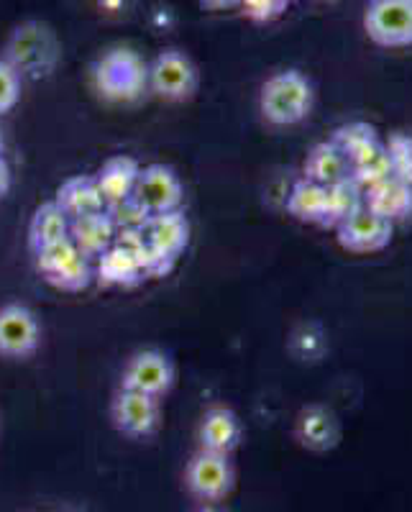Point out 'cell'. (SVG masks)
I'll return each instance as SVG.
<instances>
[{
	"instance_id": "cell-1",
	"label": "cell",
	"mask_w": 412,
	"mask_h": 512,
	"mask_svg": "<svg viewBox=\"0 0 412 512\" xmlns=\"http://www.w3.org/2000/svg\"><path fill=\"white\" fill-rule=\"evenodd\" d=\"M95 90L111 103H134L149 90V64L128 47L108 49L93 67Z\"/></svg>"
},
{
	"instance_id": "cell-2",
	"label": "cell",
	"mask_w": 412,
	"mask_h": 512,
	"mask_svg": "<svg viewBox=\"0 0 412 512\" xmlns=\"http://www.w3.org/2000/svg\"><path fill=\"white\" fill-rule=\"evenodd\" d=\"M259 108L272 126H295L313 111V85L297 70L277 72L262 85Z\"/></svg>"
},
{
	"instance_id": "cell-3",
	"label": "cell",
	"mask_w": 412,
	"mask_h": 512,
	"mask_svg": "<svg viewBox=\"0 0 412 512\" xmlns=\"http://www.w3.org/2000/svg\"><path fill=\"white\" fill-rule=\"evenodd\" d=\"M6 62L11 64L18 75H49L59 57L57 39H54L52 29L39 21H29V24L18 26L13 31L11 41L6 47Z\"/></svg>"
},
{
	"instance_id": "cell-4",
	"label": "cell",
	"mask_w": 412,
	"mask_h": 512,
	"mask_svg": "<svg viewBox=\"0 0 412 512\" xmlns=\"http://www.w3.org/2000/svg\"><path fill=\"white\" fill-rule=\"evenodd\" d=\"M364 31L377 47H412V0H369Z\"/></svg>"
},
{
	"instance_id": "cell-5",
	"label": "cell",
	"mask_w": 412,
	"mask_h": 512,
	"mask_svg": "<svg viewBox=\"0 0 412 512\" xmlns=\"http://www.w3.org/2000/svg\"><path fill=\"white\" fill-rule=\"evenodd\" d=\"M198 82V67L180 49H164L149 64V90L162 100H190L198 93Z\"/></svg>"
},
{
	"instance_id": "cell-6",
	"label": "cell",
	"mask_w": 412,
	"mask_h": 512,
	"mask_svg": "<svg viewBox=\"0 0 412 512\" xmlns=\"http://www.w3.org/2000/svg\"><path fill=\"white\" fill-rule=\"evenodd\" d=\"M182 195L185 190L175 169L164 164H149V167H141L131 198L146 216H159L169 210H180Z\"/></svg>"
},
{
	"instance_id": "cell-7",
	"label": "cell",
	"mask_w": 412,
	"mask_h": 512,
	"mask_svg": "<svg viewBox=\"0 0 412 512\" xmlns=\"http://www.w3.org/2000/svg\"><path fill=\"white\" fill-rule=\"evenodd\" d=\"M185 482L192 495L200 497V500L215 502L223 500L231 492L236 474H233V464L228 456L200 448L187 464Z\"/></svg>"
},
{
	"instance_id": "cell-8",
	"label": "cell",
	"mask_w": 412,
	"mask_h": 512,
	"mask_svg": "<svg viewBox=\"0 0 412 512\" xmlns=\"http://www.w3.org/2000/svg\"><path fill=\"white\" fill-rule=\"evenodd\" d=\"M172 384H175V364L164 351L157 349H146L131 356L121 377L123 390L144 392L151 397H162Z\"/></svg>"
},
{
	"instance_id": "cell-9",
	"label": "cell",
	"mask_w": 412,
	"mask_h": 512,
	"mask_svg": "<svg viewBox=\"0 0 412 512\" xmlns=\"http://www.w3.org/2000/svg\"><path fill=\"white\" fill-rule=\"evenodd\" d=\"M395 233V223H389L387 218L377 216L374 210L359 208L354 216H349L343 223L336 226L338 244L351 254H374L389 246Z\"/></svg>"
},
{
	"instance_id": "cell-10",
	"label": "cell",
	"mask_w": 412,
	"mask_h": 512,
	"mask_svg": "<svg viewBox=\"0 0 412 512\" xmlns=\"http://www.w3.org/2000/svg\"><path fill=\"white\" fill-rule=\"evenodd\" d=\"M41 328L34 310L21 303H8L0 308V356L24 359L39 349Z\"/></svg>"
},
{
	"instance_id": "cell-11",
	"label": "cell",
	"mask_w": 412,
	"mask_h": 512,
	"mask_svg": "<svg viewBox=\"0 0 412 512\" xmlns=\"http://www.w3.org/2000/svg\"><path fill=\"white\" fill-rule=\"evenodd\" d=\"M113 425L126 436L144 438L157 431L159 425V397L144 395V392L123 390L113 400Z\"/></svg>"
},
{
	"instance_id": "cell-12",
	"label": "cell",
	"mask_w": 412,
	"mask_h": 512,
	"mask_svg": "<svg viewBox=\"0 0 412 512\" xmlns=\"http://www.w3.org/2000/svg\"><path fill=\"white\" fill-rule=\"evenodd\" d=\"M364 205L389 223L407 221L412 216V185L397 180L395 175L379 185L364 190Z\"/></svg>"
},
{
	"instance_id": "cell-13",
	"label": "cell",
	"mask_w": 412,
	"mask_h": 512,
	"mask_svg": "<svg viewBox=\"0 0 412 512\" xmlns=\"http://www.w3.org/2000/svg\"><path fill=\"white\" fill-rule=\"evenodd\" d=\"M139 162L134 157H113L100 167V172L95 175L98 182V190L103 195L105 210L113 208V205L123 203L134 195L136 180H139Z\"/></svg>"
},
{
	"instance_id": "cell-14",
	"label": "cell",
	"mask_w": 412,
	"mask_h": 512,
	"mask_svg": "<svg viewBox=\"0 0 412 512\" xmlns=\"http://www.w3.org/2000/svg\"><path fill=\"white\" fill-rule=\"evenodd\" d=\"M241 420L228 408H210L200 423V446L213 454L231 456L241 443Z\"/></svg>"
},
{
	"instance_id": "cell-15",
	"label": "cell",
	"mask_w": 412,
	"mask_h": 512,
	"mask_svg": "<svg viewBox=\"0 0 412 512\" xmlns=\"http://www.w3.org/2000/svg\"><path fill=\"white\" fill-rule=\"evenodd\" d=\"M116 223H113L108 210H98L90 216H82L70 221V239L77 249L90 259H98L105 249H111L116 239Z\"/></svg>"
},
{
	"instance_id": "cell-16",
	"label": "cell",
	"mask_w": 412,
	"mask_h": 512,
	"mask_svg": "<svg viewBox=\"0 0 412 512\" xmlns=\"http://www.w3.org/2000/svg\"><path fill=\"white\" fill-rule=\"evenodd\" d=\"M144 236L154 249L177 259L185 251L187 241H190V223H187L180 210H169V213L149 216L144 226Z\"/></svg>"
},
{
	"instance_id": "cell-17",
	"label": "cell",
	"mask_w": 412,
	"mask_h": 512,
	"mask_svg": "<svg viewBox=\"0 0 412 512\" xmlns=\"http://www.w3.org/2000/svg\"><path fill=\"white\" fill-rule=\"evenodd\" d=\"M305 180H313L323 187L351 180V159L333 141H323L313 146V152L305 159Z\"/></svg>"
},
{
	"instance_id": "cell-18",
	"label": "cell",
	"mask_w": 412,
	"mask_h": 512,
	"mask_svg": "<svg viewBox=\"0 0 412 512\" xmlns=\"http://www.w3.org/2000/svg\"><path fill=\"white\" fill-rule=\"evenodd\" d=\"M54 203L62 208V213L70 221L82 216H90V213H98V210H105L103 195L98 190V182L95 177H70L67 182H62L57 190V198Z\"/></svg>"
},
{
	"instance_id": "cell-19",
	"label": "cell",
	"mask_w": 412,
	"mask_h": 512,
	"mask_svg": "<svg viewBox=\"0 0 412 512\" xmlns=\"http://www.w3.org/2000/svg\"><path fill=\"white\" fill-rule=\"evenodd\" d=\"M98 277L103 285L131 287L144 280V272H141L139 259L131 251L113 244L111 249H105L98 256Z\"/></svg>"
},
{
	"instance_id": "cell-20",
	"label": "cell",
	"mask_w": 412,
	"mask_h": 512,
	"mask_svg": "<svg viewBox=\"0 0 412 512\" xmlns=\"http://www.w3.org/2000/svg\"><path fill=\"white\" fill-rule=\"evenodd\" d=\"M64 239H70V218L64 216L62 208L54 200L52 203L39 205L29 226L31 249L39 251L44 246H52Z\"/></svg>"
},
{
	"instance_id": "cell-21",
	"label": "cell",
	"mask_w": 412,
	"mask_h": 512,
	"mask_svg": "<svg viewBox=\"0 0 412 512\" xmlns=\"http://www.w3.org/2000/svg\"><path fill=\"white\" fill-rule=\"evenodd\" d=\"M287 210H290V216H295L297 221L323 226L325 187L302 177V180L295 182V187H292L290 198H287Z\"/></svg>"
},
{
	"instance_id": "cell-22",
	"label": "cell",
	"mask_w": 412,
	"mask_h": 512,
	"mask_svg": "<svg viewBox=\"0 0 412 512\" xmlns=\"http://www.w3.org/2000/svg\"><path fill=\"white\" fill-rule=\"evenodd\" d=\"M364 208V190L354 180H343L338 185L325 187V228H336L356 210Z\"/></svg>"
},
{
	"instance_id": "cell-23",
	"label": "cell",
	"mask_w": 412,
	"mask_h": 512,
	"mask_svg": "<svg viewBox=\"0 0 412 512\" xmlns=\"http://www.w3.org/2000/svg\"><path fill=\"white\" fill-rule=\"evenodd\" d=\"M387 177H392V164H389V154L382 141H377L374 146L364 149L359 157L351 159V180L361 190H369Z\"/></svg>"
},
{
	"instance_id": "cell-24",
	"label": "cell",
	"mask_w": 412,
	"mask_h": 512,
	"mask_svg": "<svg viewBox=\"0 0 412 512\" xmlns=\"http://www.w3.org/2000/svg\"><path fill=\"white\" fill-rule=\"evenodd\" d=\"M297 433H300V441L308 448H315V451L331 448L338 441L336 418L323 408H310L300 415Z\"/></svg>"
},
{
	"instance_id": "cell-25",
	"label": "cell",
	"mask_w": 412,
	"mask_h": 512,
	"mask_svg": "<svg viewBox=\"0 0 412 512\" xmlns=\"http://www.w3.org/2000/svg\"><path fill=\"white\" fill-rule=\"evenodd\" d=\"M90 280H93V264H90V256H85L82 251H77L70 262L47 277L49 285H54L57 290L64 292L85 290V287L90 285Z\"/></svg>"
},
{
	"instance_id": "cell-26",
	"label": "cell",
	"mask_w": 412,
	"mask_h": 512,
	"mask_svg": "<svg viewBox=\"0 0 412 512\" xmlns=\"http://www.w3.org/2000/svg\"><path fill=\"white\" fill-rule=\"evenodd\" d=\"M333 144L341 149L343 154L349 159L359 157L364 149H369V146H374L379 141L377 136V128L372 126V123L366 121H354V123H346V126H341L333 134Z\"/></svg>"
},
{
	"instance_id": "cell-27",
	"label": "cell",
	"mask_w": 412,
	"mask_h": 512,
	"mask_svg": "<svg viewBox=\"0 0 412 512\" xmlns=\"http://www.w3.org/2000/svg\"><path fill=\"white\" fill-rule=\"evenodd\" d=\"M384 149L389 154L392 175L397 180L412 185V136L405 134V131H395V134H389V139L384 141Z\"/></svg>"
},
{
	"instance_id": "cell-28",
	"label": "cell",
	"mask_w": 412,
	"mask_h": 512,
	"mask_svg": "<svg viewBox=\"0 0 412 512\" xmlns=\"http://www.w3.org/2000/svg\"><path fill=\"white\" fill-rule=\"evenodd\" d=\"M77 251L80 249L72 244V239H64V241H57V244H52V246H44V249L36 251V267L41 269V274H44V277H49V274H54L59 267H64V264L70 262Z\"/></svg>"
},
{
	"instance_id": "cell-29",
	"label": "cell",
	"mask_w": 412,
	"mask_h": 512,
	"mask_svg": "<svg viewBox=\"0 0 412 512\" xmlns=\"http://www.w3.org/2000/svg\"><path fill=\"white\" fill-rule=\"evenodd\" d=\"M18 100H21V75L6 59H0V116L13 111Z\"/></svg>"
},
{
	"instance_id": "cell-30",
	"label": "cell",
	"mask_w": 412,
	"mask_h": 512,
	"mask_svg": "<svg viewBox=\"0 0 412 512\" xmlns=\"http://www.w3.org/2000/svg\"><path fill=\"white\" fill-rule=\"evenodd\" d=\"M238 6L244 8V13L251 21L267 24V21H274V18H279L287 11L290 0H241Z\"/></svg>"
},
{
	"instance_id": "cell-31",
	"label": "cell",
	"mask_w": 412,
	"mask_h": 512,
	"mask_svg": "<svg viewBox=\"0 0 412 512\" xmlns=\"http://www.w3.org/2000/svg\"><path fill=\"white\" fill-rule=\"evenodd\" d=\"M108 213H111L116 228H144L146 221H149V216L136 205L134 198L113 205V208H108Z\"/></svg>"
},
{
	"instance_id": "cell-32",
	"label": "cell",
	"mask_w": 412,
	"mask_h": 512,
	"mask_svg": "<svg viewBox=\"0 0 412 512\" xmlns=\"http://www.w3.org/2000/svg\"><path fill=\"white\" fill-rule=\"evenodd\" d=\"M11 190V169H8V162L0 157V198Z\"/></svg>"
},
{
	"instance_id": "cell-33",
	"label": "cell",
	"mask_w": 412,
	"mask_h": 512,
	"mask_svg": "<svg viewBox=\"0 0 412 512\" xmlns=\"http://www.w3.org/2000/svg\"><path fill=\"white\" fill-rule=\"evenodd\" d=\"M205 6L208 8H213V11H221V8H233V6H238V3H241V0H203Z\"/></svg>"
},
{
	"instance_id": "cell-34",
	"label": "cell",
	"mask_w": 412,
	"mask_h": 512,
	"mask_svg": "<svg viewBox=\"0 0 412 512\" xmlns=\"http://www.w3.org/2000/svg\"><path fill=\"white\" fill-rule=\"evenodd\" d=\"M198 512H221V510H215V507H203V510H198Z\"/></svg>"
},
{
	"instance_id": "cell-35",
	"label": "cell",
	"mask_w": 412,
	"mask_h": 512,
	"mask_svg": "<svg viewBox=\"0 0 412 512\" xmlns=\"http://www.w3.org/2000/svg\"><path fill=\"white\" fill-rule=\"evenodd\" d=\"M3 146H6V141H3V134H0V154H3Z\"/></svg>"
}]
</instances>
